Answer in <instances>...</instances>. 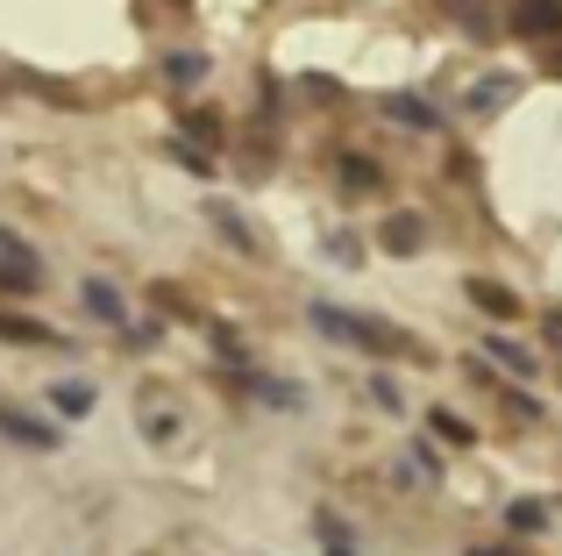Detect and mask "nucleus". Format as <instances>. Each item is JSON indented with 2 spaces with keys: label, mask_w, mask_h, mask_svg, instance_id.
Wrapping results in <instances>:
<instances>
[{
  "label": "nucleus",
  "mask_w": 562,
  "mask_h": 556,
  "mask_svg": "<svg viewBox=\"0 0 562 556\" xmlns=\"http://www.w3.org/2000/svg\"><path fill=\"white\" fill-rule=\"evenodd\" d=\"M314 329L328 335V343L371 349V357H413V335H406V329H392V321H378V314H342V307L314 300Z\"/></svg>",
  "instance_id": "nucleus-1"
},
{
  "label": "nucleus",
  "mask_w": 562,
  "mask_h": 556,
  "mask_svg": "<svg viewBox=\"0 0 562 556\" xmlns=\"http://www.w3.org/2000/svg\"><path fill=\"white\" fill-rule=\"evenodd\" d=\"M0 286H8V292H36L43 286L36 251H29L22 236H8V229H0Z\"/></svg>",
  "instance_id": "nucleus-2"
},
{
  "label": "nucleus",
  "mask_w": 562,
  "mask_h": 556,
  "mask_svg": "<svg viewBox=\"0 0 562 556\" xmlns=\"http://www.w3.org/2000/svg\"><path fill=\"white\" fill-rule=\"evenodd\" d=\"M206 222H214V229H221V243H235L243 257H263V236L249 229V214L235 208V200H206Z\"/></svg>",
  "instance_id": "nucleus-3"
},
{
  "label": "nucleus",
  "mask_w": 562,
  "mask_h": 556,
  "mask_svg": "<svg viewBox=\"0 0 562 556\" xmlns=\"http://www.w3.org/2000/svg\"><path fill=\"white\" fill-rule=\"evenodd\" d=\"M0 343H22V349H71L65 335L50 329V321H36V314H8V307H0Z\"/></svg>",
  "instance_id": "nucleus-4"
},
{
  "label": "nucleus",
  "mask_w": 562,
  "mask_h": 556,
  "mask_svg": "<svg viewBox=\"0 0 562 556\" xmlns=\"http://www.w3.org/2000/svg\"><path fill=\"white\" fill-rule=\"evenodd\" d=\"M463 292H470V307H477L484 321H520V292L498 286V278H470Z\"/></svg>",
  "instance_id": "nucleus-5"
},
{
  "label": "nucleus",
  "mask_w": 562,
  "mask_h": 556,
  "mask_svg": "<svg viewBox=\"0 0 562 556\" xmlns=\"http://www.w3.org/2000/svg\"><path fill=\"white\" fill-rule=\"evenodd\" d=\"M0 435H8V443H22V449H57V429H50V421L22 414V407H8V400H0Z\"/></svg>",
  "instance_id": "nucleus-6"
},
{
  "label": "nucleus",
  "mask_w": 562,
  "mask_h": 556,
  "mask_svg": "<svg viewBox=\"0 0 562 556\" xmlns=\"http://www.w3.org/2000/svg\"><path fill=\"white\" fill-rule=\"evenodd\" d=\"M513 36H535V43L562 36V0H520L513 8Z\"/></svg>",
  "instance_id": "nucleus-7"
},
{
  "label": "nucleus",
  "mask_w": 562,
  "mask_h": 556,
  "mask_svg": "<svg viewBox=\"0 0 562 556\" xmlns=\"http://www.w3.org/2000/svg\"><path fill=\"white\" fill-rule=\"evenodd\" d=\"M86 314H93V321H108V329H128V292H114L108 286V278H86Z\"/></svg>",
  "instance_id": "nucleus-8"
},
{
  "label": "nucleus",
  "mask_w": 562,
  "mask_h": 556,
  "mask_svg": "<svg viewBox=\"0 0 562 556\" xmlns=\"http://www.w3.org/2000/svg\"><path fill=\"white\" fill-rule=\"evenodd\" d=\"M249 392H257L263 407H278V414H300V407H306L300 378H271V371H249Z\"/></svg>",
  "instance_id": "nucleus-9"
},
{
  "label": "nucleus",
  "mask_w": 562,
  "mask_h": 556,
  "mask_svg": "<svg viewBox=\"0 0 562 556\" xmlns=\"http://www.w3.org/2000/svg\"><path fill=\"white\" fill-rule=\"evenodd\" d=\"M43 407H50L57 421H86V414H93V386H86V378H57Z\"/></svg>",
  "instance_id": "nucleus-10"
},
{
  "label": "nucleus",
  "mask_w": 562,
  "mask_h": 556,
  "mask_svg": "<svg viewBox=\"0 0 562 556\" xmlns=\"http://www.w3.org/2000/svg\"><path fill=\"white\" fill-rule=\"evenodd\" d=\"M420 243H427V236H420V214H392V222L378 229V251H384V257H413Z\"/></svg>",
  "instance_id": "nucleus-11"
},
{
  "label": "nucleus",
  "mask_w": 562,
  "mask_h": 556,
  "mask_svg": "<svg viewBox=\"0 0 562 556\" xmlns=\"http://www.w3.org/2000/svg\"><path fill=\"white\" fill-rule=\"evenodd\" d=\"M384 114H392L398 129H420V136H427V129H441V114L427 108L420 93H384Z\"/></svg>",
  "instance_id": "nucleus-12"
},
{
  "label": "nucleus",
  "mask_w": 562,
  "mask_h": 556,
  "mask_svg": "<svg viewBox=\"0 0 562 556\" xmlns=\"http://www.w3.org/2000/svg\"><path fill=\"white\" fill-rule=\"evenodd\" d=\"M484 349H492V364H498V371H513V378H535L541 371V357H535V349H520L513 335H492Z\"/></svg>",
  "instance_id": "nucleus-13"
},
{
  "label": "nucleus",
  "mask_w": 562,
  "mask_h": 556,
  "mask_svg": "<svg viewBox=\"0 0 562 556\" xmlns=\"http://www.w3.org/2000/svg\"><path fill=\"white\" fill-rule=\"evenodd\" d=\"M513 93H520V79H506V71H498V79H477L470 86V114H498Z\"/></svg>",
  "instance_id": "nucleus-14"
},
{
  "label": "nucleus",
  "mask_w": 562,
  "mask_h": 556,
  "mask_svg": "<svg viewBox=\"0 0 562 556\" xmlns=\"http://www.w3.org/2000/svg\"><path fill=\"white\" fill-rule=\"evenodd\" d=\"M506 529L513 535H541V529H549V500H513L506 507Z\"/></svg>",
  "instance_id": "nucleus-15"
},
{
  "label": "nucleus",
  "mask_w": 562,
  "mask_h": 556,
  "mask_svg": "<svg viewBox=\"0 0 562 556\" xmlns=\"http://www.w3.org/2000/svg\"><path fill=\"white\" fill-rule=\"evenodd\" d=\"M384 171L371 165V157H342V193H378Z\"/></svg>",
  "instance_id": "nucleus-16"
},
{
  "label": "nucleus",
  "mask_w": 562,
  "mask_h": 556,
  "mask_svg": "<svg viewBox=\"0 0 562 556\" xmlns=\"http://www.w3.org/2000/svg\"><path fill=\"white\" fill-rule=\"evenodd\" d=\"M165 79H171V86H200V79H206V57H200V51H171V57H165Z\"/></svg>",
  "instance_id": "nucleus-17"
},
{
  "label": "nucleus",
  "mask_w": 562,
  "mask_h": 556,
  "mask_svg": "<svg viewBox=\"0 0 562 556\" xmlns=\"http://www.w3.org/2000/svg\"><path fill=\"white\" fill-rule=\"evenodd\" d=\"M143 435H150V443H157V449H165V443H179V421H171V414H165V407H157V400H150V407H143Z\"/></svg>",
  "instance_id": "nucleus-18"
},
{
  "label": "nucleus",
  "mask_w": 562,
  "mask_h": 556,
  "mask_svg": "<svg viewBox=\"0 0 562 556\" xmlns=\"http://www.w3.org/2000/svg\"><path fill=\"white\" fill-rule=\"evenodd\" d=\"M171 157H179V165L192 171V179H206V171H214V157H206V151H200L192 136H171Z\"/></svg>",
  "instance_id": "nucleus-19"
},
{
  "label": "nucleus",
  "mask_w": 562,
  "mask_h": 556,
  "mask_svg": "<svg viewBox=\"0 0 562 556\" xmlns=\"http://www.w3.org/2000/svg\"><path fill=\"white\" fill-rule=\"evenodd\" d=\"M427 429H435L449 449H470V421H456V414H427Z\"/></svg>",
  "instance_id": "nucleus-20"
},
{
  "label": "nucleus",
  "mask_w": 562,
  "mask_h": 556,
  "mask_svg": "<svg viewBox=\"0 0 562 556\" xmlns=\"http://www.w3.org/2000/svg\"><path fill=\"white\" fill-rule=\"evenodd\" d=\"M186 136H192V143H200V151H206V143H221V114H206V108H192V114H186Z\"/></svg>",
  "instance_id": "nucleus-21"
},
{
  "label": "nucleus",
  "mask_w": 562,
  "mask_h": 556,
  "mask_svg": "<svg viewBox=\"0 0 562 556\" xmlns=\"http://www.w3.org/2000/svg\"><path fill=\"white\" fill-rule=\"evenodd\" d=\"M314 529H321V543H328V556H357V549H349V535H342V521H335V514H321Z\"/></svg>",
  "instance_id": "nucleus-22"
},
{
  "label": "nucleus",
  "mask_w": 562,
  "mask_h": 556,
  "mask_svg": "<svg viewBox=\"0 0 562 556\" xmlns=\"http://www.w3.org/2000/svg\"><path fill=\"white\" fill-rule=\"evenodd\" d=\"M371 400L384 407V414H406V392H398L392 378H371Z\"/></svg>",
  "instance_id": "nucleus-23"
},
{
  "label": "nucleus",
  "mask_w": 562,
  "mask_h": 556,
  "mask_svg": "<svg viewBox=\"0 0 562 556\" xmlns=\"http://www.w3.org/2000/svg\"><path fill=\"white\" fill-rule=\"evenodd\" d=\"M214 357H221V364H243V343H235V329H214Z\"/></svg>",
  "instance_id": "nucleus-24"
},
{
  "label": "nucleus",
  "mask_w": 562,
  "mask_h": 556,
  "mask_svg": "<svg viewBox=\"0 0 562 556\" xmlns=\"http://www.w3.org/2000/svg\"><path fill=\"white\" fill-rule=\"evenodd\" d=\"M470 556H513V549H492V543H477V549H470Z\"/></svg>",
  "instance_id": "nucleus-25"
},
{
  "label": "nucleus",
  "mask_w": 562,
  "mask_h": 556,
  "mask_svg": "<svg viewBox=\"0 0 562 556\" xmlns=\"http://www.w3.org/2000/svg\"><path fill=\"white\" fill-rule=\"evenodd\" d=\"M549 335H555V343H562V314H549Z\"/></svg>",
  "instance_id": "nucleus-26"
},
{
  "label": "nucleus",
  "mask_w": 562,
  "mask_h": 556,
  "mask_svg": "<svg viewBox=\"0 0 562 556\" xmlns=\"http://www.w3.org/2000/svg\"><path fill=\"white\" fill-rule=\"evenodd\" d=\"M549 71H562V51H555V57H549Z\"/></svg>",
  "instance_id": "nucleus-27"
}]
</instances>
